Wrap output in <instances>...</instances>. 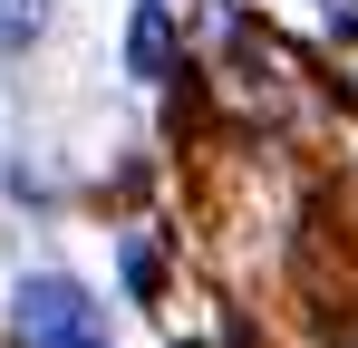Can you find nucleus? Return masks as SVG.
<instances>
[{
	"label": "nucleus",
	"instance_id": "obj_1",
	"mask_svg": "<svg viewBox=\"0 0 358 348\" xmlns=\"http://www.w3.org/2000/svg\"><path fill=\"white\" fill-rule=\"evenodd\" d=\"M20 339L29 348H107V329H97L78 281H29L20 290Z\"/></svg>",
	"mask_w": 358,
	"mask_h": 348
},
{
	"label": "nucleus",
	"instance_id": "obj_2",
	"mask_svg": "<svg viewBox=\"0 0 358 348\" xmlns=\"http://www.w3.org/2000/svg\"><path fill=\"white\" fill-rule=\"evenodd\" d=\"M29 29H39V0H0V49H20Z\"/></svg>",
	"mask_w": 358,
	"mask_h": 348
}]
</instances>
